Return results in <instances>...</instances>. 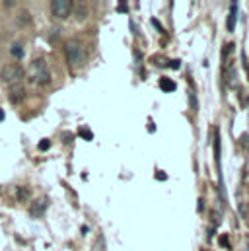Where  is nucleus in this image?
<instances>
[{
    "label": "nucleus",
    "mask_w": 249,
    "mask_h": 251,
    "mask_svg": "<svg viewBox=\"0 0 249 251\" xmlns=\"http://www.w3.org/2000/svg\"><path fill=\"white\" fill-rule=\"evenodd\" d=\"M246 251H249V240H248V244H246Z\"/></svg>",
    "instance_id": "4be33fe9"
},
{
    "label": "nucleus",
    "mask_w": 249,
    "mask_h": 251,
    "mask_svg": "<svg viewBox=\"0 0 249 251\" xmlns=\"http://www.w3.org/2000/svg\"><path fill=\"white\" fill-rule=\"evenodd\" d=\"M10 53H12L14 59H22V57H24V47H22L20 43H14V45L10 47Z\"/></svg>",
    "instance_id": "1a4fd4ad"
},
{
    "label": "nucleus",
    "mask_w": 249,
    "mask_h": 251,
    "mask_svg": "<svg viewBox=\"0 0 249 251\" xmlns=\"http://www.w3.org/2000/svg\"><path fill=\"white\" fill-rule=\"evenodd\" d=\"M179 64H181V61H177V59H175V61H172V63H168V66H174V68H177Z\"/></svg>",
    "instance_id": "6ab92c4d"
},
{
    "label": "nucleus",
    "mask_w": 249,
    "mask_h": 251,
    "mask_svg": "<svg viewBox=\"0 0 249 251\" xmlns=\"http://www.w3.org/2000/svg\"><path fill=\"white\" fill-rule=\"evenodd\" d=\"M160 90L170 94V92H175V82L170 80V78H160Z\"/></svg>",
    "instance_id": "6e6552de"
},
{
    "label": "nucleus",
    "mask_w": 249,
    "mask_h": 251,
    "mask_svg": "<svg viewBox=\"0 0 249 251\" xmlns=\"http://www.w3.org/2000/svg\"><path fill=\"white\" fill-rule=\"evenodd\" d=\"M47 204H49V201H47V197H41L39 201H35L33 202V206H31V216H43V212H45V208H47Z\"/></svg>",
    "instance_id": "423d86ee"
},
{
    "label": "nucleus",
    "mask_w": 249,
    "mask_h": 251,
    "mask_svg": "<svg viewBox=\"0 0 249 251\" xmlns=\"http://www.w3.org/2000/svg\"><path fill=\"white\" fill-rule=\"evenodd\" d=\"M156 177H158L160 181H166V174H164V172H158V174H156Z\"/></svg>",
    "instance_id": "f3484780"
},
{
    "label": "nucleus",
    "mask_w": 249,
    "mask_h": 251,
    "mask_svg": "<svg viewBox=\"0 0 249 251\" xmlns=\"http://www.w3.org/2000/svg\"><path fill=\"white\" fill-rule=\"evenodd\" d=\"M49 146H51V140H49V138H43V140L39 142V150H41V152L49 150Z\"/></svg>",
    "instance_id": "9b49d317"
},
{
    "label": "nucleus",
    "mask_w": 249,
    "mask_h": 251,
    "mask_svg": "<svg viewBox=\"0 0 249 251\" xmlns=\"http://www.w3.org/2000/svg\"><path fill=\"white\" fill-rule=\"evenodd\" d=\"M27 197H29V191L27 189H18V199L20 201H25Z\"/></svg>",
    "instance_id": "f8f14e48"
},
{
    "label": "nucleus",
    "mask_w": 249,
    "mask_h": 251,
    "mask_svg": "<svg viewBox=\"0 0 249 251\" xmlns=\"http://www.w3.org/2000/svg\"><path fill=\"white\" fill-rule=\"evenodd\" d=\"M80 136H82V138H86V140H92V138H94V136H92V132H90L88 128H80Z\"/></svg>",
    "instance_id": "ddd939ff"
},
{
    "label": "nucleus",
    "mask_w": 249,
    "mask_h": 251,
    "mask_svg": "<svg viewBox=\"0 0 249 251\" xmlns=\"http://www.w3.org/2000/svg\"><path fill=\"white\" fill-rule=\"evenodd\" d=\"M220 244H222L224 248H230V246H228V238H226V236H222V238H220Z\"/></svg>",
    "instance_id": "a211bd4d"
},
{
    "label": "nucleus",
    "mask_w": 249,
    "mask_h": 251,
    "mask_svg": "<svg viewBox=\"0 0 249 251\" xmlns=\"http://www.w3.org/2000/svg\"><path fill=\"white\" fill-rule=\"evenodd\" d=\"M240 212H242V216L248 220V204H246V202H240Z\"/></svg>",
    "instance_id": "4468645a"
},
{
    "label": "nucleus",
    "mask_w": 249,
    "mask_h": 251,
    "mask_svg": "<svg viewBox=\"0 0 249 251\" xmlns=\"http://www.w3.org/2000/svg\"><path fill=\"white\" fill-rule=\"evenodd\" d=\"M152 24H154V27H156V29H160V31L164 33V27L160 25V22H158V20H152Z\"/></svg>",
    "instance_id": "dca6fc26"
},
{
    "label": "nucleus",
    "mask_w": 249,
    "mask_h": 251,
    "mask_svg": "<svg viewBox=\"0 0 249 251\" xmlns=\"http://www.w3.org/2000/svg\"><path fill=\"white\" fill-rule=\"evenodd\" d=\"M24 78V68L20 64H6L2 66L0 70V80L6 84V86H12V84H18L22 82Z\"/></svg>",
    "instance_id": "7ed1b4c3"
},
{
    "label": "nucleus",
    "mask_w": 249,
    "mask_h": 251,
    "mask_svg": "<svg viewBox=\"0 0 249 251\" xmlns=\"http://www.w3.org/2000/svg\"><path fill=\"white\" fill-rule=\"evenodd\" d=\"M189 101H191V107L197 111V107H199V105H197V96H195V92H193V90L189 92Z\"/></svg>",
    "instance_id": "9d476101"
},
{
    "label": "nucleus",
    "mask_w": 249,
    "mask_h": 251,
    "mask_svg": "<svg viewBox=\"0 0 249 251\" xmlns=\"http://www.w3.org/2000/svg\"><path fill=\"white\" fill-rule=\"evenodd\" d=\"M27 80L33 84V86H47L51 82V74H49V66L43 59H35L31 61V64L27 66V72H25Z\"/></svg>",
    "instance_id": "f257e3e1"
},
{
    "label": "nucleus",
    "mask_w": 249,
    "mask_h": 251,
    "mask_svg": "<svg viewBox=\"0 0 249 251\" xmlns=\"http://www.w3.org/2000/svg\"><path fill=\"white\" fill-rule=\"evenodd\" d=\"M72 8H74V2L72 0H53L51 2V12L55 18H68L72 14Z\"/></svg>",
    "instance_id": "20e7f679"
},
{
    "label": "nucleus",
    "mask_w": 249,
    "mask_h": 251,
    "mask_svg": "<svg viewBox=\"0 0 249 251\" xmlns=\"http://www.w3.org/2000/svg\"><path fill=\"white\" fill-rule=\"evenodd\" d=\"M64 53H66V61L72 68L82 66L86 61V49L78 39H68L64 45Z\"/></svg>",
    "instance_id": "f03ea898"
},
{
    "label": "nucleus",
    "mask_w": 249,
    "mask_h": 251,
    "mask_svg": "<svg viewBox=\"0 0 249 251\" xmlns=\"http://www.w3.org/2000/svg\"><path fill=\"white\" fill-rule=\"evenodd\" d=\"M8 96H10V101H12V103H20V101L25 98V86H24L22 82L8 86Z\"/></svg>",
    "instance_id": "39448f33"
},
{
    "label": "nucleus",
    "mask_w": 249,
    "mask_h": 251,
    "mask_svg": "<svg viewBox=\"0 0 249 251\" xmlns=\"http://www.w3.org/2000/svg\"><path fill=\"white\" fill-rule=\"evenodd\" d=\"M236 16H238V2H234L232 8H230V16H228V31H234V27H236Z\"/></svg>",
    "instance_id": "0eeeda50"
},
{
    "label": "nucleus",
    "mask_w": 249,
    "mask_h": 251,
    "mask_svg": "<svg viewBox=\"0 0 249 251\" xmlns=\"http://www.w3.org/2000/svg\"><path fill=\"white\" fill-rule=\"evenodd\" d=\"M202 208H204V202H202V199H199V208H197V210L202 212Z\"/></svg>",
    "instance_id": "aec40b11"
},
{
    "label": "nucleus",
    "mask_w": 249,
    "mask_h": 251,
    "mask_svg": "<svg viewBox=\"0 0 249 251\" xmlns=\"http://www.w3.org/2000/svg\"><path fill=\"white\" fill-rule=\"evenodd\" d=\"M0 121H4V111L0 109Z\"/></svg>",
    "instance_id": "412c9836"
},
{
    "label": "nucleus",
    "mask_w": 249,
    "mask_h": 251,
    "mask_svg": "<svg viewBox=\"0 0 249 251\" xmlns=\"http://www.w3.org/2000/svg\"><path fill=\"white\" fill-rule=\"evenodd\" d=\"M128 8H126V2H119V8H117V12H126Z\"/></svg>",
    "instance_id": "2eb2a0df"
}]
</instances>
